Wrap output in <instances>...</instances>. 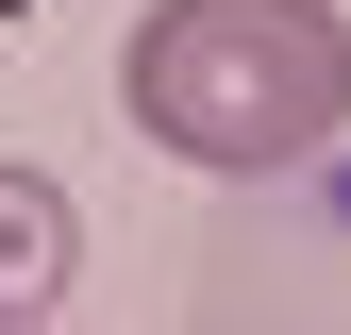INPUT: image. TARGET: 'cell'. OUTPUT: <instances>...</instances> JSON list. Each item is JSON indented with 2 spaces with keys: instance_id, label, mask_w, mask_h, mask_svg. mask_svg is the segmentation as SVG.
Instances as JSON below:
<instances>
[{
  "instance_id": "cell-1",
  "label": "cell",
  "mask_w": 351,
  "mask_h": 335,
  "mask_svg": "<svg viewBox=\"0 0 351 335\" xmlns=\"http://www.w3.org/2000/svg\"><path fill=\"white\" fill-rule=\"evenodd\" d=\"M117 101L151 151L217 168V185L318 168L351 135V17L335 0H151L117 51Z\"/></svg>"
},
{
  "instance_id": "cell-2",
  "label": "cell",
  "mask_w": 351,
  "mask_h": 335,
  "mask_svg": "<svg viewBox=\"0 0 351 335\" xmlns=\"http://www.w3.org/2000/svg\"><path fill=\"white\" fill-rule=\"evenodd\" d=\"M67 285H84V218H67V185L0 168V319H67Z\"/></svg>"
},
{
  "instance_id": "cell-3",
  "label": "cell",
  "mask_w": 351,
  "mask_h": 335,
  "mask_svg": "<svg viewBox=\"0 0 351 335\" xmlns=\"http://www.w3.org/2000/svg\"><path fill=\"white\" fill-rule=\"evenodd\" d=\"M0 335H51V319H0Z\"/></svg>"
}]
</instances>
